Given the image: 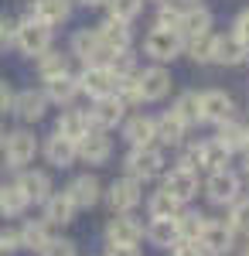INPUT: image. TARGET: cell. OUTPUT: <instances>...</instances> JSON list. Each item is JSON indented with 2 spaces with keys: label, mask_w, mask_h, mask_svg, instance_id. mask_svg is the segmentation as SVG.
I'll use <instances>...</instances> for the list:
<instances>
[{
  "label": "cell",
  "mask_w": 249,
  "mask_h": 256,
  "mask_svg": "<svg viewBox=\"0 0 249 256\" xmlns=\"http://www.w3.org/2000/svg\"><path fill=\"white\" fill-rule=\"evenodd\" d=\"M123 137L130 147H150L154 140H157V130H154V116H130L123 123Z\"/></svg>",
  "instance_id": "cell-22"
},
{
  "label": "cell",
  "mask_w": 249,
  "mask_h": 256,
  "mask_svg": "<svg viewBox=\"0 0 249 256\" xmlns=\"http://www.w3.org/2000/svg\"><path fill=\"white\" fill-rule=\"evenodd\" d=\"M154 130H157V140L160 144H168V147H178L181 140H184V123L174 116V113H164V116H157L154 120Z\"/></svg>",
  "instance_id": "cell-26"
},
{
  "label": "cell",
  "mask_w": 249,
  "mask_h": 256,
  "mask_svg": "<svg viewBox=\"0 0 249 256\" xmlns=\"http://www.w3.org/2000/svg\"><path fill=\"white\" fill-rule=\"evenodd\" d=\"M14 28H18V24H10V20L0 14V48H10V44H14Z\"/></svg>",
  "instance_id": "cell-46"
},
{
  "label": "cell",
  "mask_w": 249,
  "mask_h": 256,
  "mask_svg": "<svg viewBox=\"0 0 249 256\" xmlns=\"http://www.w3.org/2000/svg\"><path fill=\"white\" fill-rule=\"evenodd\" d=\"M205 195H208L212 205H232L239 198V178L232 174L229 168L226 171H212L208 184H205Z\"/></svg>",
  "instance_id": "cell-12"
},
{
  "label": "cell",
  "mask_w": 249,
  "mask_h": 256,
  "mask_svg": "<svg viewBox=\"0 0 249 256\" xmlns=\"http://www.w3.org/2000/svg\"><path fill=\"white\" fill-rule=\"evenodd\" d=\"M134 79H136V89H140L144 102H157V99H164L171 92V72L164 65H150V68L136 72Z\"/></svg>",
  "instance_id": "cell-7"
},
{
  "label": "cell",
  "mask_w": 249,
  "mask_h": 256,
  "mask_svg": "<svg viewBox=\"0 0 249 256\" xmlns=\"http://www.w3.org/2000/svg\"><path fill=\"white\" fill-rule=\"evenodd\" d=\"M18 188L24 192V198L28 202H48V195H52V181H48V174L44 171H24V174L18 178Z\"/></svg>",
  "instance_id": "cell-23"
},
{
  "label": "cell",
  "mask_w": 249,
  "mask_h": 256,
  "mask_svg": "<svg viewBox=\"0 0 249 256\" xmlns=\"http://www.w3.org/2000/svg\"><path fill=\"white\" fill-rule=\"evenodd\" d=\"M212 52H215V34H202V38H192L188 41V55L194 62H212Z\"/></svg>",
  "instance_id": "cell-40"
},
{
  "label": "cell",
  "mask_w": 249,
  "mask_h": 256,
  "mask_svg": "<svg viewBox=\"0 0 249 256\" xmlns=\"http://www.w3.org/2000/svg\"><path fill=\"white\" fill-rule=\"evenodd\" d=\"M106 256H140V250L136 246H110Z\"/></svg>",
  "instance_id": "cell-48"
},
{
  "label": "cell",
  "mask_w": 249,
  "mask_h": 256,
  "mask_svg": "<svg viewBox=\"0 0 249 256\" xmlns=\"http://www.w3.org/2000/svg\"><path fill=\"white\" fill-rule=\"evenodd\" d=\"M164 192H168L178 205L192 202V198L198 195V171H194V168H184V164H178L171 174L164 178Z\"/></svg>",
  "instance_id": "cell-11"
},
{
  "label": "cell",
  "mask_w": 249,
  "mask_h": 256,
  "mask_svg": "<svg viewBox=\"0 0 249 256\" xmlns=\"http://www.w3.org/2000/svg\"><path fill=\"white\" fill-rule=\"evenodd\" d=\"M140 198H144V184L130 174L116 178L113 184H110V192H106V202H110V208H113L116 216H126L130 208H136Z\"/></svg>",
  "instance_id": "cell-6"
},
{
  "label": "cell",
  "mask_w": 249,
  "mask_h": 256,
  "mask_svg": "<svg viewBox=\"0 0 249 256\" xmlns=\"http://www.w3.org/2000/svg\"><path fill=\"white\" fill-rule=\"evenodd\" d=\"M68 14H72V4L68 0H34V10H31V18H38L48 28L68 20Z\"/></svg>",
  "instance_id": "cell-24"
},
{
  "label": "cell",
  "mask_w": 249,
  "mask_h": 256,
  "mask_svg": "<svg viewBox=\"0 0 249 256\" xmlns=\"http://www.w3.org/2000/svg\"><path fill=\"white\" fill-rule=\"evenodd\" d=\"M72 55H78L86 65H110L116 58L113 52L99 41L96 31H78L76 38H72Z\"/></svg>",
  "instance_id": "cell-9"
},
{
  "label": "cell",
  "mask_w": 249,
  "mask_h": 256,
  "mask_svg": "<svg viewBox=\"0 0 249 256\" xmlns=\"http://www.w3.org/2000/svg\"><path fill=\"white\" fill-rule=\"evenodd\" d=\"M232 239H236V229L226 218H205L198 246H202V253H208V256H222L232 250Z\"/></svg>",
  "instance_id": "cell-5"
},
{
  "label": "cell",
  "mask_w": 249,
  "mask_h": 256,
  "mask_svg": "<svg viewBox=\"0 0 249 256\" xmlns=\"http://www.w3.org/2000/svg\"><path fill=\"white\" fill-rule=\"evenodd\" d=\"M41 253L44 256H76V242L72 239H52Z\"/></svg>",
  "instance_id": "cell-42"
},
{
  "label": "cell",
  "mask_w": 249,
  "mask_h": 256,
  "mask_svg": "<svg viewBox=\"0 0 249 256\" xmlns=\"http://www.w3.org/2000/svg\"><path fill=\"white\" fill-rule=\"evenodd\" d=\"M181 48H184V38H181L178 31H171V28H154L150 34L144 38V52H147L157 65L174 62L181 55Z\"/></svg>",
  "instance_id": "cell-3"
},
{
  "label": "cell",
  "mask_w": 249,
  "mask_h": 256,
  "mask_svg": "<svg viewBox=\"0 0 249 256\" xmlns=\"http://www.w3.org/2000/svg\"><path fill=\"white\" fill-rule=\"evenodd\" d=\"M229 222L236 232H242V236H249V198H236L229 205Z\"/></svg>",
  "instance_id": "cell-38"
},
{
  "label": "cell",
  "mask_w": 249,
  "mask_h": 256,
  "mask_svg": "<svg viewBox=\"0 0 249 256\" xmlns=\"http://www.w3.org/2000/svg\"><path fill=\"white\" fill-rule=\"evenodd\" d=\"M78 4H86V7H99V4H106V0H78Z\"/></svg>",
  "instance_id": "cell-49"
},
{
  "label": "cell",
  "mask_w": 249,
  "mask_h": 256,
  "mask_svg": "<svg viewBox=\"0 0 249 256\" xmlns=\"http://www.w3.org/2000/svg\"><path fill=\"white\" fill-rule=\"evenodd\" d=\"M171 4H178V7H194V0H171Z\"/></svg>",
  "instance_id": "cell-50"
},
{
  "label": "cell",
  "mask_w": 249,
  "mask_h": 256,
  "mask_svg": "<svg viewBox=\"0 0 249 256\" xmlns=\"http://www.w3.org/2000/svg\"><path fill=\"white\" fill-rule=\"evenodd\" d=\"M229 158H232V150L226 147V144H218V137L202 140V144L194 147L198 168H208V171H226V168H229Z\"/></svg>",
  "instance_id": "cell-14"
},
{
  "label": "cell",
  "mask_w": 249,
  "mask_h": 256,
  "mask_svg": "<svg viewBox=\"0 0 249 256\" xmlns=\"http://www.w3.org/2000/svg\"><path fill=\"white\" fill-rule=\"evenodd\" d=\"M65 195H68V202L76 205V208H92L99 202V181L92 174H78L68 188H65Z\"/></svg>",
  "instance_id": "cell-20"
},
{
  "label": "cell",
  "mask_w": 249,
  "mask_h": 256,
  "mask_svg": "<svg viewBox=\"0 0 249 256\" xmlns=\"http://www.w3.org/2000/svg\"><path fill=\"white\" fill-rule=\"evenodd\" d=\"M246 171H249V150H246Z\"/></svg>",
  "instance_id": "cell-52"
},
{
  "label": "cell",
  "mask_w": 249,
  "mask_h": 256,
  "mask_svg": "<svg viewBox=\"0 0 249 256\" xmlns=\"http://www.w3.org/2000/svg\"><path fill=\"white\" fill-rule=\"evenodd\" d=\"M147 239H150L154 246H160V250H171L174 242H178V222L174 218H154L150 226H147Z\"/></svg>",
  "instance_id": "cell-29"
},
{
  "label": "cell",
  "mask_w": 249,
  "mask_h": 256,
  "mask_svg": "<svg viewBox=\"0 0 249 256\" xmlns=\"http://www.w3.org/2000/svg\"><path fill=\"white\" fill-rule=\"evenodd\" d=\"M171 256H205V253H202V246L194 239H178L171 246Z\"/></svg>",
  "instance_id": "cell-44"
},
{
  "label": "cell",
  "mask_w": 249,
  "mask_h": 256,
  "mask_svg": "<svg viewBox=\"0 0 249 256\" xmlns=\"http://www.w3.org/2000/svg\"><path fill=\"white\" fill-rule=\"evenodd\" d=\"M123 113H126V106H123V99L120 96H106V99H96V106H92V126L96 130H113L116 123H123Z\"/></svg>",
  "instance_id": "cell-15"
},
{
  "label": "cell",
  "mask_w": 249,
  "mask_h": 256,
  "mask_svg": "<svg viewBox=\"0 0 249 256\" xmlns=\"http://www.w3.org/2000/svg\"><path fill=\"white\" fill-rule=\"evenodd\" d=\"M198 102H202V120H205V123H226V120L236 116V102H232V96L222 92V89H205V92H198Z\"/></svg>",
  "instance_id": "cell-10"
},
{
  "label": "cell",
  "mask_w": 249,
  "mask_h": 256,
  "mask_svg": "<svg viewBox=\"0 0 249 256\" xmlns=\"http://www.w3.org/2000/svg\"><path fill=\"white\" fill-rule=\"evenodd\" d=\"M123 168H126L130 178H136L144 184V181H154V178L164 171V154L157 147H134L126 154V160H123Z\"/></svg>",
  "instance_id": "cell-2"
},
{
  "label": "cell",
  "mask_w": 249,
  "mask_h": 256,
  "mask_svg": "<svg viewBox=\"0 0 249 256\" xmlns=\"http://www.w3.org/2000/svg\"><path fill=\"white\" fill-rule=\"evenodd\" d=\"M116 86H120V79L110 65H86V72L78 76V92H86L92 99L116 96Z\"/></svg>",
  "instance_id": "cell-4"
},
{
  "label": "cell",
  "mask_w": 249,
  "mask_h": 256,
  "mask_svg": "<svg viewBox=\"0 0 249 256\" xmlns=\"http://www.w3.org/2000/svg\"><path fill=\"white\" fill-rule=\"evenodd\" d=\"M96 34H99V41H102L113 55H120V52H126V48H130V28H126V20L106 18L96 28Z\"/></svg>",
  "instance_id": "cell-19"
},
{
  "label": "cell",
  "mask_w": 249,
  "mask_h": 256,
  "mask_svg": "<svg viewBox=\"0 0 249 256\" xmlns=\"http://www.w3.org/2000/svg\"><path fill=\"white\" fill-rule=\"evenodd\" d=\"M232 28H236V31H232V38H236L249 52V10H242V14L236 18V24H232Z\"/></svg>",
  "instance_id": "cell-43"
},
{
  "label": "cell",
  "mask_w": 249,
  "mask_h": 256,
  "mask_svg": "<svg viewBox=\"0 0 249 256\" xmlns=\"http://www.w3.org/2000/svg\"><path fill=\"white\" fill-rule=\"evenodd\" d=\"M4 137H7V134H4V130H0V147H4Z\"/></svg>",
  "instance_id": "cell-51"
},
{
  "label": "cell",
  "mask_w": 249,
  "mask_h": 256,
  "mask_svg": "<svg viewBox=\"0 0 249 256\" xmlns=\"http://www.w3.org/2000/svg\"><path fill=\"white\" fill-rule=\"evenodd\" d=\"M38 154V140L34 134H28V130H14V134H7L4 137V158L10 168H24V164H31Z\"/></svg>",
  "instance_id": "cell-8"
},
{
  "label": "cell",
  "mask_w": 249,
  "mask_h": 256,
  "mask_svg": "<svg viewBox=\"0 0 249 256\" xmlns=\"http://www.w3.org/2000/svg\"><path fill=\"white\" fill-rule=\"evenodd\" d=\"M48 102H58V106H68L72 99L78 96V79H72V76H58V79L48 82Z\"/></svg>",
  "instance_id": "cell-30"
},
{
  "label": "cell",
  "mask_w": 249,
  "mask_h": 256,
  "mask_svg": "<svg viewBox=\"0 0 249 256\" xmlns=\"http://www.w3.org/2000/svg\"><path fill=\"white\" fill-rule=\"evenodd\" d=\"M208 28H212V14H208V7H184L181 10V24H178V34L184 41H192V38H202V34H208Z\"/></svg>",
  "instance_id": "cell-17"
},
{
  "label": "cell",
  "mask_w": 249,
  "mask_h": 256,
  "mask_svg": "<svg viewBox=\"0 0 249 256\" xmlns=\"http://www.w3.org/2000/svg\"><path fill=\"white\" fill-rule=\"evenodd\" d=\"M218 144H226L232 154H236V150H246V147H249V126L236 123V120L218 123Z\"/></svg>",
  "instance_id": "cell-28"
},
{
  "label": "cell",
  "mask_w": 249,
  "mask_h": 256,
  "mask_svg": "<svg viewBox=\"0 0 249 256\" xmlns=\"http://www.w3.org/2000/svg\"><path fill=\"white\" fill-rule=\"evenodd\" d=\"M249 52L239 44L236 38H215V52H212V62H218V65H239V62L246 58Z\"/></svg>",
  "instance_id": "cell-31"
},
{
  "label": "cell",
  "mask_w": 249,
  "mask_h": 256,
  "mask_svg": "<svg viewBox=\"0 0 249 256\" xmlns=\"http://www.w3.org/2000/svg\"><path fill=\"white\" fill-rule=\"evenodd\" d=\"M106 7H110V18L130 24V20L144 10V0H106Z\"/></svg>",
  "instance_id": "cell-39"
},
{
  "label": "cell",
  "mask_w": 249,
  "mask_h": 256,
  "mask_svg": "<svg viewBox=\"0 0 249 256\" xmlns=\"http://www.w3.org/2000/svg\"><path fill=\"white\" fill-rule=\"evenodd\" d=\"M0 250H4V253L20 250V229H4V232H0Z\"/></svg>",
  "instance_id": "cell-45"
},
{
  "label": "cell",
  "mask_w": 249,
  "mask_h": 256,
  "mask_svg": "<svg viewBox=\"0 0 249 256\" xmlns=\"http://www.w3.org/2000/svg\"><path fill=\"white\" fill-rule=\"evenodd\" d=\"M72 216H76V205L68 202L65 192H62V195H48V202H44V222L65 226V222H72Z\"/></svg>",
  "instance_id": "cell-27"
},
{
  "label": "cell",
  "mask_w": 249,
  "mask_h": 256,
  "mask_svg": "<svg viewBox=\"0 0 249 256\" xmlns=\"http://www.w3.org/2000/svg\"><path fill=\"white\" fill-rule=\"evenodd\" d=\"M24 205H28V198H24V192H20L18 184L0 188V216H20Z\"/></svg>",
  "instance_id": "cell-37"
},
{
  "label": "cell",
  "mask_w": 249,
  "mask_h": 256,
  "mask_svg": "<svg viewBox=\"0 0 249 256\" xmlns=\"http://www.w3.org/2000/svg\"><path fill=\"white\" fill-rule=\"evenodd\" d=\"M174 116L181 120L184 126H192V123H198L202 120V102H198V92H181V96L174 99Z\"/></svg>",
  "instance_id": "cell-32"
},
{
  "label": "cell",
  "mask_w": 249,
  "mask_h": 256,
  "mask_svg": "<svg viewBox=\"0 0 249 256\" xmlns=\"http://www.w3.org/2000/svg\"><path fill=\"white\" fill-rule=\"evenodd\" d=\"M106 239H110V246H136L144 239V229L130 216H116L106 226Z\"/></svg>",
  "instance_id": "cell-16"
},
{
  "label": "cell",
  "mask_w": 249,
  "mask_h": 256,
  "mask_svg": "<svg viewBox=\"0 0 249 256\" xmlns=\"http://www.w3.org/2000/svg\"><path fill=\"white\" fill-rule=\"evenodd\" d=\"M44 110H48V96L38 92V89H24L14 96V113H18L24 123H38L44 116Z\"/></svg>",
  "instance_id": "cell-18"
},
{
  "label": "cell",
  "mask_w": 249,
  "mask_h": 256,
  "mask_svg": "<svg viewBox=\"0 0 249 256\" xmlns=\"http://www.w3.org/2000/svg\"><path fill=\"white\" fill-rule=\"evenodd\" d=\"M246 256H249V246H246Z\"/></svg>",
  "instance_id": "cell-53"
},
{
  "label": "cell",
  "mask_w": 249,
  "mask_h": 256,
  "mask_svg": "<svg viewBox=\"0 0 249 256\" xmlns=\"http://www.w3.org/2000/svg\"><path fill=\"white\" fill-rule=\"evenodd\" d=\"M10 110H14V89L0 82V113H10Z\"/></svg>",
  "instance_id": "cell-47"
},
{
  "label": "cell",
  "mask_w": 249,
  "mask_h": 256,
  "mask_svg": "<svg viewBox=\"0 0 249 256\" xmlns=\"http://www.w3.org/2000/svg\"><path fill=\"white\" fill-rule=\"evenodd\" d=\"M92 130V120H89V113H82V110H65L62 113V120H58V137L72 140V144H78V140L86 137Z\"/></svg>",
  "instance_id": "cell-21"
},
{
  "label": "cell",
  "mask_w": 249,
  "mask_h": 256,
  "mask_svg": "<svg viewBox=\"0 0 249 256\" xmlns=\"http://www.w3.org/2000/svg\"><path fill=\"white\" fill-rule=\"evenodd\" d=\"M174 222H178V239H194V242H198L202 226H205V216H202V212H178Z\"/></svg>",
  "instance_id": "cell-36"
},
{
  "label": "cell",
  "mask_w": 249,
  "mask_h": 256,
  "mask_svg": "<svg viewBox=\"0 0 249 256\" xmlns=\"http://www.w3.org/2000/svg\"><path fill=\"white\" fill-rule=\"evenodd\" d=\"M178 208H181V205H178L164 188L154 192V195L147 198V212H150V218H174V216H178Z\"/></svg>",
  "instance_id": "cell-35"
},
{
  "label": "cell",
  "mask_w": 249,
  "mask_h": 256,
  "mask_svg": "<svg viewBox=\"0 0 249 256\" xmlns=\"http://www.w3.org/2000/svg\"><path fill=\"white\" fill-rule=\"evenodd\" d=\"M14 44H18L24 55H44L52 48V28L41 24L38 18H24L14 28Z\"/></svg>",
  "instance_id": "cell-1"
},
{
  "label": "cell",
  "mask_w": 249,
  "mask_h": 256,
  "mask_svg": "<svg viewBox=\"0 0 249 256\" xmlns=\"http://www.w3.org/2000/svg\"><path fill=\"white\" fill-rule=\"evenodd\" d=\"M38 72H41V79L44 82H52L58 79V76H68V58L62 55V52H44V55H38Z\"/></svg>",
  "instance_id": "cell-33"
},
{
  "label": "cell",
  "mask_w": 249,
  "mask_h": 256,
  "mask_svg": "<svg viewBox=\"0 0 249 256\" xmlns=\"http://www.w3.org/2000/svg\"><path fill=\"white\" fill-rule=\"evenodd\" d=\"M110 150H113V144L106 137V130H96V126L76 144V154L86 160V164H102V160H110Z\"/></svg>",
  "instance_id": "cell-13"
},
{
  "label": "cell",
  "mask_w": 249,
  "mask_h": 256,
  "mask_svg": "<svg viewBox=\"0 0 249 256\" xmlns=\"http://www.w3.org/2000/svg\"><path fill=\"white\" fill-rule=\"evenodd\" d=\"M48 242H52V236H48V226H44V222H24V226H20V246L41 253Z\"/></svg>",
  "instance_id": "cell-34"
},
{
  "label": "cell",
  "mask_w": 249,
  "mask_h": 256,
  "mask_svg": "<svg viewBox=\"0 0 249 256\" xmlns=\"http://www.w3.org/2000/svg\"><path fill=\"white\" fill-rule=\"evenodd\" d=\"M44 158H48V164H55V168H72V160L78 158L76 154V144L65 137H48V144H44Z\"/></svg>",
  "instance_id": "cell-25"
},
{
  "label": "cell",
  "mask_w": 249,
  "mask_h": 256,
  "mask_svg": "<svg viewBox=\"0 0 249 256\" xmlns=\"http://www.w3.org/2000/svg\"><path fill=\"white\" fill-rule=\"evenodd\" d=\"M181 10H184V7H178V4H164L160 14H157V28H171V31H178V24H181Z\"/></svg>",
  "instance_id": "cell-41"
}]
</instances>
